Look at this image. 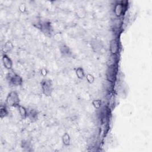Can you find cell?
Here are the masks:
<instances>
[{
	"label": "cell",
	"mask_w": 152,
	"mask_h": 152,
	"mask_svg": "<svg viewBox=\"0 0 152 152\" xmlns=\"http://www.w3.org/2000/svg\"><path fill=\"white\" fill-rule=\"evenodd\" d=\"M48 73V70H46V68H43L41 69V70H40V74L41 75H42V76H44V77H46V76L47 75Z\"/></svg>",
	"instance_id": "ac0fdd59"
},
{
	"label": "cell",
	"mask_w": 152,
	"mask_h": 152,
	"mask_svg": "<svg viewBox=\"0 0 152 152\" xmlns=\"http://www.w3.org/2000/svg\"><path fill=\"white\" fill-rule=\"evenodd\" d=\"M10 70L7 75V80L9 85L14 86H21L23 83V79L22 77Z\"/></svg>",
	"instance_id": "7a4b0ae2"
},
{
	"label": "cell",
	"mask_w": 152,
	"mask_h": 152,
	"mask_svg": "<svg viewBox=\"0 0 152 152\" xmlns=\"http://www.w3.org/2000/svg\"><path fill=\"white\" fill-rule=\"evenodd\" d=\"M2 61H3V65L6 69H7V70H11L13 68V61L6 54H4L3 55Z\"/></svg>",
	"instance_id": "8992f818"
},
{
	"label": "cell",
	"mask_w": 152,
	"mask_h": 152,
	"mask_svg": "<svg viewBox=\"0 0 152 152\" xmlns=\"http://www.w3.org/2000/svg\"><path fill=\"white\" fill-rule=\"evenodd\" d=\"M14 48V46H13V44H12L11 42H10V41H8V42H7L3 48V51L4 52V53H7L9 51H11Z\"/></svg>",
	"instance_id": "7c38bea8"
},
{
	"label": "cell",
	"mask_w": 152,
	"mask_h": 152,
	"mask_svg": "<svg viewBox=\"0 0 152 152\" xmlns=\"http://www.w3.org/2000/svg\"><path fill=\"white\" fill-rule=\"evenodd\" d=\"M27 118H29L31 122H35L38 118V112L36 109H32L28 111Z\"/></svg>",
	"instance_id": "ba28073f"
},
{
	"label": "cell",
	"mask_w": 152,
	"mask_h": 152,
	"mask_svg": "<svg viewBox=\"0 0 152 152\" xmlns=\"http://www.w3.org/2000/svg\"><path fill=\"white\" fill-rule=\"evenodd\" d=\"M75 74H76V75H77V78L80 80L83 79L86 77L85 71L81 67H78L76 68Z\"/></svg>",
	"instance_id": "8fae6325"
},
{
	"label": "cell",
	"mask_w": 152,
	"mask_h": 152,
	"mask_svg": "<svg viewBox=\"0 0 152 152\" xmlns=\"http://www.w3.org/2000/svg\"><path fill=\"white\" fill-rule=\"evenodd\" d=\"M19 11L22 13H24L26 12V4L25 3H21L19 6Z\"/></svg>",
	"instance_id": "e0dca14e"
},
{
	"label": "cell",
	"mask_w": 152,
	"mask_h": 152,
	"mask_svg": "<svg viewBox=\"0 0 152 152\" xmlns=\"http://www.w3.org/2000/svg\"><path fill=\"white\" fill-rule=\"evenodd\" d=\"M62 140H63V144L65 145V146H68L70 144L71 138L68 133H65L63 134V137H62Z\"/></svg>",
	"instance_id": "5bb4252c"
},
{
	"label": "cell",
	"mask_w": 152,
	"mask_h": 152,
	"mask_svg": "<svg viewBox=\"0 0 152 152\" xmlns=\"http://www.w3.org/2000/svg\"><path fill=\"white\" fill-rule=\"evenodd\" d=\"M59 50L61 54L64 56H68L70 54V49L66 45H61L59 47Z\"/></svg>",
	"instance_id": "30bf717a"
},
{
	"label": "cell",
	"mask_w": 152,
	"mask_h": 152,
	"mask_svg": "<svg viewBox=\"0 0 152 152\" xmlns=\"http://www.w3.org/2000/svg\"><path fill=\"white\" fill-rule=\"evenodd\" d=\"M116 71L114 65H110L107 71V78L108 80L111 82H114L115 80Z\"/></svg>",
	"instance_id": "52a82bcc"
},
{
	"label": "cell",
	"mask_w": 152,
	"mask_h": 152,
	"mask_svg": "<svg viewBox=\"0 0 152 152\" xmlns=\"http://www.w3.org/2000/svg\"><path fill=\"white\" fill-rule=\"evenodd\" d=\"M9 111L7 105H1L0 107V117L3 119L8 115Z\"/></svg>",
	"instance_id": "4fadbf2b"
},
{
	"label": "cell",
	"mask_w": 152,
	"mask_h": 152,
	"mask_svg": "<svg viewBox=\"0 0 152 152\" xmlns=\"http://www.w3.org/2000/svg\"><path fill=\"white\" fill-rule=\"evenodd\" d=\"M92 105L96 109H99L101 108L102 101L100 99H96L92 102Z\"/></svg>",
	"instance_id": "9a60e30c"
},
{
	"label": "cell",
	"mask_w": 152,
	"mask_h": 152,
	"mask_svg": "<svg viewBox=\"0 0 152 152\" xmlns=\"http://www.w3.org/2000/svg\"><path fill=\"white\" fill-rule=\"evenodd\" d=\"M120 49V46L118 41L116 39H112L110 42L109 45V50L110 52L112 55H115L118 53Z\"/></svg>",
	"instance_id": "5b68a950"
},
{
	"label": "cell",
	"mask_w": 152,
	"mask_h": 152,
	"mask_svg": "<svg viewBox=\"0 0 152 152\" xmlns=\"http://www.w3.org/2000/svg\"><path fill=\"white\" fill-rule=\"evenodd\" d=\"M17 108L18 109V111L19 112V114L21 116V118L23 120H25L26 118H27V115H28V110L26 109L25 107L23 106L19 105L17 106Z\"/></svg>",
	"instance_id": "9c48e42d"
},
{
	"label": "cell",
	"mask_w": 152,
	"mask_h": 152,
	"mask_svg": "<svg viewBox=\"0 0 152 152\" xmlns=\"http://www.w3.org/2000/svg\"><path fill=\"white\" fill-rule=\"evenodd\" d=\"M43 93L46 96H50L52 93V83L49 79H43L40 82Z\"/></svg>",
	"instance_id": "3957f363"
},
{
	"label": "cell",
	"mask_w": 152,
	"mask_h": 152,
	"mask_svg": "<svg viewBox=\"0 0 152 152\" xmlns=\"http://www.w3.org/2000/svg\"><path fill=\"white\" fill-rule=\"evenodd\" d=\"M20 98L16 91L10 92L5 99V105L10 107H16L20 105Z\"/></svg>",
	"instance_id": "6da1fadb"
},
{
	"label": "cell",
	"mask_w": 152,
	"mask_h": 152,
	"mask_svg": "<svg viewBox=\"0 0 152 152\" xmlns=\"http://www.w3.org/2000/svg\"><path fill=\"white\" fill-rule=\"evenodd\" d=\"M86 80L87 81V82L89 83H94L95 81V77L92 74H87L86 75Z\"/></svg>",
	"instance_id": "2e32d148"
},
{
	"label": "cell",
	"mask_w": 152,
	"mask_h": 152,
	"mask_svg": "<svg viewBox=\"0 0 152 152\" xmlns=\"http://www.w3.org/2000/svg\"><path fill=\"white\" fill-rule=\"evenodd\" d=\"M126 4H124V1H118L115 5L114 8V13L116 17H121L124 13L126 10L125 8Z\"/></svg>",
	"instance_id": "277c9868"
}]
</instances>
